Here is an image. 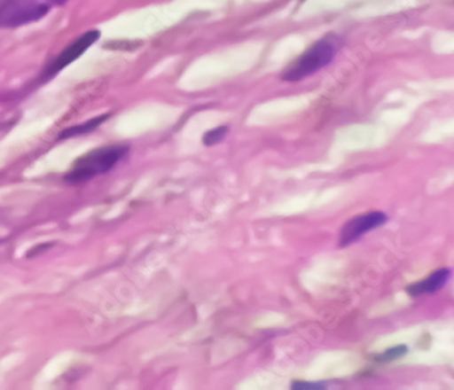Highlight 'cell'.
<instances>
[{"label": "cell", "instance_id": "30bf717a", "mask_svg": "<svg viewBox=\"0 0 454 390\" xmlns=\"http://www.w3.org/2000/svg\"><path fill=\"white\" fill-rule=\"evenodd\" d=\"M291 387L298 390H322L326 389V385L324 382L295 381Z\"/></svg>", "mask_w": 454, "mask_h": 390}, {"label": "cell", "instance_id": "5b68a950", "mask_svg": "<svg viewBox=\"0 0 454 390\" xmlns=\"http://www.w3.org/2000/svg\"><path fill=\"white\" fill-rule=\"evenodd\" d=\"M387 220H389V217L384 212L364 213V214L354 217L348 222H345L344 227L341 228L340 247H347V246L352 245L370 230H377L380 225L387 224Z\"/></svg>", "mask_w": 454, "mask_h": 390}, {"label": "cell", "instance_id": "3957f363", "mask_svg": "<svg viewBox=\"0 0 454 390\" xmlns=\"http://www.w3.org/2000/svg\"><path fill=\"white\" fill-rule=\"evenodd\" d=\"M50 4L42 0H0V29L25 27L50 14Z\"/></svg>", "mask_w": 454, "mask_h": 390}, {"label": "cell", "instance_id": "8992f818", "mask_svg": "<svg viewBox=\"0 0 454 390\" xmlns=\"http://www.w3.org/2000/svg\"><path fill=\"white\" fill-rule=\"evenodd\" d=\"M450 275L451 269H448V268L435 270V272L431 273L428 277H426L425 280L411 284L410 287L407 288V292L410 293L411 296H413V298L435 293L437 291L442 290V288L445 287V284L448 283Z\"/></svg>", "mask_w": 454, "mask_h": 390}, {"label": "cell", "instance_id": "8fae6325", "mask_svg": "<svg viewBox=\"0 0 454 390\" xmlns=\"http://www.w3.org/2000/svg\"><path fill=\"white\" fill-rule=\"evenodd\" d=\"M42 2L50 4V6H62V4H67L68 0H42Z\"/></svg>", "mask_w": 454, "mask_h": 390}, {"label": "cell", "instance_id": "9c48e42d", "mask_svg": "<svg viewBox=\"0 0 454 390\" xmlns=\"http://www.w3.org/2000/svg\"><path fill=\"white\" fill-rule=\"evenodd\" d=\"M230 128L228 126H220V128L213 129V130L207 131L202 136V142L205 146H215L220 142L224 141L227 136Z\"/></svg>", "mask_w": 454, "mask_h": 390}, {"label": "cell", "instance_id": "ba28073f", "mask_svg": "<svg viewBox=\"0 0 454 390\" xmlns=\"http://www.w3.org/2000/svg\"><path fill=\"white\" fill-rule=\"evenodd\" d=\"M407 346H395L393 348L387 349L384 354L377 355L374 356L375 361L380 362V363H389V362L397 361V359H402L403 356L408 354Z\"/></svg>", "mask_w": 454, "mask_h": 390}, {"label": "cell", "instance_id": "52a82bcc", "mask_svg": "<svg viewBox=\"0 0 454 390\" xmlns=\"http://www.w3.org/2000/svg\"><path fill=\"white\" fill-rule=\"evenodd\" d=\"M110 113H104V115L96 116V118L90 119V121H83V123L77 124V126H73V128L66 129L60 133V136H58L59 141H63V139L73 138V136H85V134L92 133L95 131L98 126L104 123L106 119L110 118Z\"/></svg>", "mask_w": 454, "mask_h": 390}, {"label": "cell", "instance_id": "6da1fadb", "mask_svg": "<svg viewBox=\"0 0 454 390\" xmlns=\"http://www.w3.org/2000/svg\"><path fill=\"white\" fill-rule=\"evenodd\" d=\"M341 44L342 42L339 35H325L324 39L314 43L309 50L304 51L298 59L294 60L281 73V80L286 82H298V81L316 74L317 71L322 70L333 62Z\"/></svg>", "mask_w": 454, "mask_h": 390}, {"label": "cell", "instance_id": "7a4b0ae2", "mask_svg": "<svg viewBox=\"0 0 454 390\" xmlns=\"http://www.w3.org/2000/svg\"><path fill=\"white\" fill-rule=\"evenodd\" d=\"M130 148L126 145H110L93 149L78 157L70 171L65 175V181L70 184L85 183L98 175L106 174L115 168L116 164L129 154Z\"/></svg>", "mask_w": 454, "mask_h": 390}, {"label": "cell", "instance_id": "277c9868", "mask_svg": "<svg viewBox=\"0 0 454 390\" xmlns=\"http://www.w3.org/2000/svg\"><path fill=\"white\" fill-rule=\"evenodd\" d=\"M98 39H100V30L92 29L83 33L77 40L71 43L68 47H66L65 50L43 70L42 74H40V82L44 83L47 82V81L52 80L55 75L59 74L60 71L68 67L71 63H74L75 60L80 59L83 53H85L89 48L92 47Z\"/></svg>", "mask_w": 454, "mask_h": 390}]
</instances>
